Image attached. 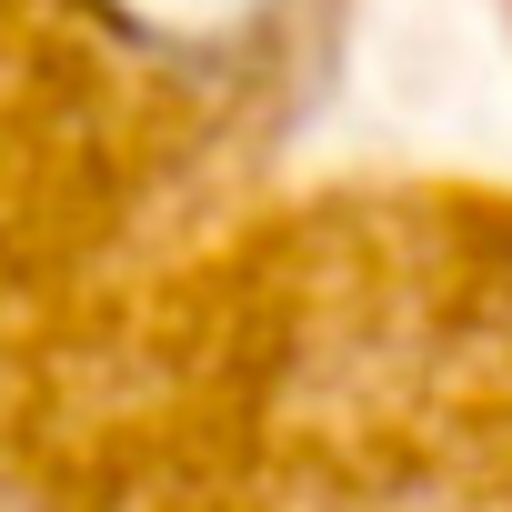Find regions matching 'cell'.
<instances>
[{"label": "cell", "instance_id": "obj_1", "mask_svg": "<svg viewBox=\"0 0 512 512\" xmlns=\"http://www.w3.org/2000/svg\"><path fill=\"white\" fill-rule=\"evenodd\" d=\"M111 21L161 41V51H221L251 21H272V0H111Z\"/></svg>", "mask_w": 512, "mask_h": 512}]
</instances>
